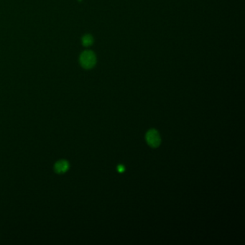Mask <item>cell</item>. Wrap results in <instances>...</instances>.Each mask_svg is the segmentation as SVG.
<instances>
[{
    "instance_id": "cell-3",
    "label": "cell",
    "mask_w": 245,
    "mask_h": 245,
    "mask_svg": "<svg viewBox=\"0 0 245 245\" xmlns=\"http://www.w3.org/2000/svg\"><path fill=\"white\" fill-rule=\"evenodd\" d=\"M69 163L65 160H58L54 165V170L57 174H63L69 170Z\"/></svg>"
},
{
    "instance_id": "cell-1",
    "label": "cell",
    "mask_w": 245,
    "mask_h": 245,
    "mask_svg": "<svg viewBox=\"0 0 245 245\" xmlns=\"http://www.w3.org/2000/svg\"><path fill=\"white\" fill-rule=\"evenodd\" d=\"M80 62L85 69H91L95 65L96 57L91 51H85L81 55Z\"/></svg>"
},
{
    "instance_id": "cell-4",
    "label": "cell",
    "mask_w": 245,
    "mask_h": 245,
    "mask_svg": "<svg viewBox=\"0 0 245 245\" xmlns=\"http://www.w3.org/2000/svg\"><path fill=\"white\" fill-rule=\"evenodd\" d=\"M82 42H83V44H84V45L89 46V45H90L91 43H92L93 39H92V38H91V36L86 35L83 38Z\"/></svg>"
},
{
    "instance_id": "cell-5",
    "label": "cell",
    "mask_w": 245,
    "mask_h": 245,
    "mask_svg": "<svg viewBox=\"0 0 245 245\" xmlns=\"http://www.w3.org/2000/svg\"><path fill=\"white\" fill-rule=\"evenodd\" d=\"M117 169H118L119 172H122L124 171L125 168H124V167L123 165H119V166H118V168H117Z\"/></svg>"
},
{
    "instance_id": "cell-2",
    "label": "cell",
    "mask_w": 245,
    "mask_h": 245,
    "mask_svg": "<svg viewBox=\"0 0 245 245\" xmlns=\"http://www.w3.org/2000/svg\"><path fill=\"white\" fill-rule=\"evenodd\" d=\"M146 141L152 148H157L160 144L161 139L159 133L155 129H150L146 134Z\"/></svg>"
}]
</instances>
